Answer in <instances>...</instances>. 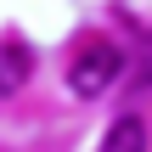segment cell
I'll return each instance as SVG.
<instances>
[{
	"mask_svg": "<svg viewBox=\"0 0 152 152\" xmlns=\"http://www.w3.org/2000/svg\"><path fill=\"white\" fill-rule=\"evenodd\" d=\"M118 68H124V51H118V45H107V39H90V45L73 56L68 85H73V96H102V90L118 79Z\"/></svg>",
	"mask_w": 152,
	"mask_h": 152,
	"instance_id": "cell-1",
	"label": "cell"
},
{
	"mask_svg": "<svg viewBox=\"0 0 152 152\" xmlns=\"http://www.w3.org/2000/svg\"><path fill=\"white\" fill-rule=\"evenodd\" d=\"M102 152H147V124H141L135 113H124V118H118V124L107 130Z\"/></svg>",
	"mask_w": 152,
	"mask_h": 152,
	"instance_id": "cell-2",
	"label": "cell"
}]
</instances>
